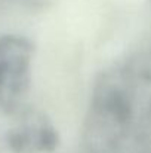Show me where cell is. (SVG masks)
I'll return each instance as SVG.
<instances>
[{"instance_id": "2", "label": "cell", "mask_w": 151, "mask_h": 153, "mask_svg": "<svg viewBox=\"0 0 151 153\" xmlns=\"http://www.w3.org/2000/svg\"><path fill=\"white\" fill-rule=\"evenodd\" d=\"M34 45L19 34L0 36V111L16 114L22 110L31 85Z\"/></svg>"}, {"instance_id": "5", "label": "cell", "mask_w": 151, "mask_h": 153, "mask_svg": "<svg viewBox=\"0 0 151 153\" xmlns=\"http://www.w3.org/2000/svg\"><path fill=\"white\" fill-rule=\"evenodd\" d=\"M150 21H151V1H150Z\"/></svg>"}, {"instance_id": "3", "label": "cell", "mask_w": 151, "mask_h": 153, "mask_svg": "<svg viewBox=\"0 0 151 153\" xmlns=\"http://www.w3.org/2000/svg\"><path fill=\"white\" fill-rule=\"evenodd\" d=\"M6 132V146L13 153H53L59 134L49 117L37 110H21Z\"/></svg>"}, {"instance_id": "4", "label": "cell", "mask_w": 151, "mask_h": 153, "mask_svg": "<svg viewBox=\"0 0 151 153\" xmlns=\"http://www.w3.org/2000/svg\"><path fill=\"white\" fill-rule=\"evenodd\" d=\"M53 0H0V16L36 15L46 10Z\"/></svg>"}, {"instance_id": "1", "label": "cell", "mask_w": 151, "mask_h": 153, "mask_svg": "<svg viewBox=\"0 0 151 153\" xmlns=\"http://www.w3.org/2000/svg\"><path fill=\"white\" fill-rule=\"evenodd\" d=\"M91 153H151V48L96 77L83 125Z\"/></svg>"}]
</instances>
